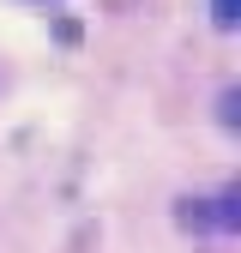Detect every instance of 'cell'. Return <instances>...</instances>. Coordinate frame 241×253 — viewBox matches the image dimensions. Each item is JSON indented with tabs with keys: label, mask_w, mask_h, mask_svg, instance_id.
Returning <instances> with one entry per match:
<instances>
[{
	"label": "cell",
	"mask_w": 241,
	"mask_h": 253,
	"mask_svg": "<svg viewBox=\"0 0 241 253\" xmlns=\"http://www.w3.org/2000/svg\"><path fill=\"white\" fill-rule=\"evenodd\" d=\"M235 18H241V0H211V24L217 30H235Z\"/></svg>",
	"instance_id": "cell-1"
}]
</instances>
